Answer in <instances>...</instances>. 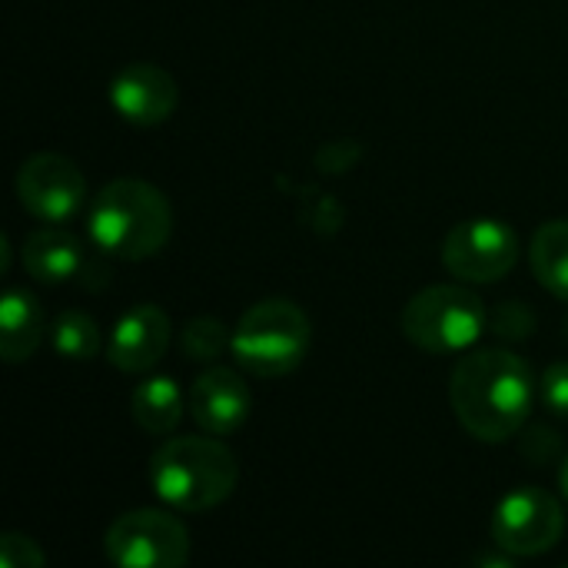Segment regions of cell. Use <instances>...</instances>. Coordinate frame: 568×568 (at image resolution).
Instances as JSON below:
<instances>
[{
	"mask_svg": "<svg viewBox=\"0 0 568 568\" xmlns=\"http://www.w3.org/2000/svg\"><path fill=\"white\" fill-rule=\"evenodd\" d=\"M240 463L220 436H173L150 456V486L173 513H206L233 496Z\"/></svg>",
	"mask_w": 568,
	"mask_h": 568,
	"instance_id": "3",
	"label": "cell"
},
{
	"mask_svg": "<svg viewBox=\"0 0 568 568\" xmlns=\"http://www.w3.org/2000/svg\"><path fill=\"white\" fill-rule=\"evenodd\" d=\"M559 493H562V499L568 503V456L562 459V466H559Z\"/></svg>",
	"mask_w": 568,
	"mask_h": 568,
	"instance_id": "21",
	"label": "cell"
},
{
	"mask_svg": "<svg viewBox=\"0 0 568 568\" xmlns=\"http://www.w3.org/2000/svg\"><path fill=\"white\" fill-rule=\"evenodd\" d=\"M43 549L23 536V532H3L0 536V568H43Z\"/></svg>",
	"mask_w": 568,
	"mask_h": 568,
	"instance_id": "19",
	"label": "cell"
},
{
	"mask_svg": "<svg viewBox=\"0 0 568 568\" xmlns=\"http://www.w3.org/2000/svg\"><path fill=\"white\" fill-rule=\"evenodd\" d=\"M17 200L40 223H70L87 203V180L63 153H33L17 170Z\"/></svg>",
	"mask_w": 568,
	"mask_h": 568,
	"instance_id": "9",
	"label": "cell"
},
{
	"mask_svg": "<svg viewBox=\"0 0 568 568\" xmlns=\"http://www.w3.org/2000/svg\"><path fill=\"white\" fill-rule=\"evenodd\" d=\"M519 236L496 216L456 223L443 240V266L459 283H499L519 263Z\"/></svg>",
	"mask_w": 568,
	"mask_h": 568,
	"instance_id": "8",
	"label": "cell"
},
{
	"mask_svg": "<svg viewBox=\"0 0 568 568\" xmlns=\"http://www.w3.org/2000/svg\"><path fill=\"white\" fill-rule=\"evenodd\" d=\"M47 316L30 290L10 286L0 300V359L17 366L33 359L47 336Z\"/></svg>",
	"mask_w": 568,
	"mask_h": 568,
	"instance_id": "14",
	"label": "cell"
},
{
	"mask_svg": "<svg viewBox=\"0 0 568 568\" xmlns=\"http://www.w3.org/2000/svg\"><path fill=\"white\" fill-rule=\"evenodd\" d=\"M186 406H190V416L200 426V433L226 439L246 426L253 396L240 373H233L226 366H210L190 383Z\"/></svg>",
	"mask_w": 568,
	"mask_h": 568,
	"instance_id": "10",
	"label": "cell"
},
{
	"mask_svg": "<svg viewBox=\"0 0 568 568\" xmlns=\"http://www.w3.org/2000/svg\"><path fill=\"white\" fill-rule=\"evenodd\" d=\"M87 233L93 246L113 260L140 263L156 256L173 233V210L163 190L146 180H113L106 183L87 213Z\"/></svg>",
	"mask_w": 568,
	"mask_h": 568,
	"instance_id": "2",
	"label": "cell"
},
{
	"mask_svg": "<svg viewBox=\"0 0 568 568\" xmlns=\"http://www.w3.org/2000/svg\"><path fill=\"white\" fill-rule=\"evenodd\" d=\"M183 413H190L186 393L173 376H143L130 393V416L146 436H170Z\"/></svg>",
	"mask_w": 568,
	"mask_h": 568,
	"instance_id": "15",
	"label": "cell"
},
{
	"mask_svg": "<svg viewBox=\"0 0 568 568\" xmlns=\"http://www.w3.org/2000/svg\"><path fill=\"white\" fill-rule=\"evenodd\" d=\"M313 346V323L293 300H260L233 326L230 356L260 379H280L303 366Z\"/></svg>",
	"mask_w": 568,
	"mask_h": 568,
	"instance_id": "4",
	"label": "cell"
},
{
	"mask_svg": "<svg viewBox=\"0 0 568 568\" xmlns=\"http://www.w3.org/2000/svg\"><path fill=\"white\" fill-rule=\"evenodd\" d=\"M539 399L559 419H568V359L552 363L539 379Z\"/></svg>",
	"mask_w": 568,
	"mask_h": 568,
	"instance_id": "20",
	"label": "cell"
},
{
	"mask_svg": "<svg viewBox=\"0 0 568 568\" xmlns=\"http://www.w3.org/2000/svg\"><path fill=\"white\" fill-rule=\"evenodd\" d=\"M529 266L546 293L568 303V220H549L532 233Z\"/></svg>",
	"mask_w": 568,
	"mask_h": 568,
	"instance_id": "16",
	"label": "cell"
},
{
	"mask_svg": "<svg viewBox=\"0 0 568 568\" xmlns=\"http://www.w3.org/2000/svg\"><path fill=\"white\" fill-rule=\"evenodd\" d=\"M173 339V326L170 316L153 306V303H140L133 310H126L106 343V359L113 369L120 373H150L170 349Z\"/></svg>",
	"mask_w": 568,
	"mask_h": 568,
	"instance_id": "12",
	"label": "cell"
},
{
	"mask_svg": "<svg viewBox=\"0 0 568 568\" xmlns=\"http://www.w3.org/2000/svg\"><path fill=\"white\" fill-rule=\"evenodd\" d=\"M539 383L513 349H469L449 373V406L479 443L513 439L532 416Z\"/></svg>",
	"mask_w": 568,
	"mask_h": 568,
	"instance_id": "1",
	"label": "cell"
},
{
	"mask_svg": "<svg viewBox=\"0 0 568 568\" xmlns=\"http://www.w3.org/2000/svg\"><path fill=\"white\" fill-rule=\"evenodd\" d=\"M230 343H233V329H226L213 316L190 320L176 336L180 356L186 363H196V366H213L223 353H230Z\"/></svg>",
	"mask_w": 568,
	"mask_h": 568,
	"instance_id": "18",
	"label": "cell"
},
{
	"mask_svg": "<svg viewBox=\"0 0 568 568\" xmlns=\"http://www.w3.org/2000/svg\"><path fill=\"white\" fill-rule=\"evenodd\" d=\"M180 87L176 80L146 60L126 63L110 80V106L133 126H160L176 113Z\"/></svg>",
	"mask_w": 568,
	"mask_h": 568,
	"instance_id": "11",
	"label": "cell"
},
{
	"mask_svg": "<svg viewBox=\"0 0 568 568\" xmlns=\"http://www.w3.org/2000/svg\"><path fill=\"white\" fill-rule=\"evenodd\" d=\"M50 346L70 363H90L103 349V333L90 313L63 310V313H57V320L50 326Z\"/></svg>",
	"mask_w": 568,
	"mask_h": 568,
	"instance_id": "17",
	"label": "cell"
},
{
	"mask_svg": "<svg viewBox=\"0 0 568 568\" xmlns=\"http://www.w3.org/2000/svg\"><path fill=\"white\" fill-rule=\"evenodd\" d=\"M489 326L483 300L459 283H439L419 290L399 313L403 336L433 356L469 353Z\"/></svg>",
	"mask_w": 568,
	"mask_h": 568,
	"instance_id": "5",
	"label": "cell"
},
{
	"mask_svg": "<svg viewBox=\"0 0 568 568\" xmlns=\"http://www.w3.org/2000/svg\"><path fill=\"white\" fill-rule=\"evenodd\" d=\"M103 552L120 568H180L190 562V529L166 509H133L106 526Z\"/></svg>",
	"mask_w": 568,
	"mask_h": 568,
	"instance_id": "6",
	"label": "cell"
},
{
	"mask_svg": "<svg viewBox=\"0 0 568 568\" xmlns=\"http://www.w3.org/2000/svg\"><path fill=\"white\" fill-rule=\"evenodd\" d=\"M489 529L496 549L516 559H536L559 546L566 532V509L552 493L539 486H519L496 503Z\"/></svg>",
	"mask_w": 568,
	"mask_h": 568,
	"instance_id": "7",
	"label": "cell"
},
{
	"mask_svg": "<svg viewBox=\"0 0 568 568\" xmlns=\"http://www.w3.org/2000/svg\"><path fill=\"white\" fill-rule=\"evenodd\" d=\"M20 263L37 283H67L83 270V243L60 223H47L27 233L20 246Z\"/></svg>",
	"mask_w": 568,
	"mask_h": 568,
	"instance_id": "13",
	"label": "cell"
}]
</instances>
